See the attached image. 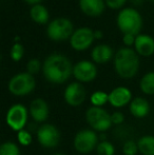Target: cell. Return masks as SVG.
Returning <instances> with one entry per match:
<instances>
[{
  "mask_svg": "<svg viewBox=\"0 0 154 155\" xmlns=\"http://www.w3.org/2000/svg\"><path fill=\"white\" fill-rule=\"evenodd\" d=\"M95 40L94 31L90 28H79L74 31L70 38L71 47L75 51H84L92 45Z\"/></svg>",
  "mask_w": 154,
  "mask_h": 155,
  "instance_id": "cell-10",
  "label": "cell"
},
{
  "mask_svg": "<svg viewBox=\"0 0 154 155\" xmlns=\"http://www.w3.org/2000/svg\"><path fill=\"white\" fill-rule=\"evenodd\" d=\"M28 109L23 104H14L8 109L6 113V124L16 132L23 130L28 123Z\"/></svg>",
  "mask_w": 154,
  "mask_h": 155,
  "instance_id": "cell-8",
  "label": "cell"
},
{
  "mask_svg": "<svg viewBox=\"0 0 154 155\" xmlns=\"http://www.w3.org/2000/svg\"><path fill=\"white\" fill-rule=\"evenodd\" d=\"M132 101V93L126 87H117L109 93V104L114 108H123Z\"/></svg>",
  "mask_w": 154,
  "mask_h": 155,
  "instance_id": "cell-13",
  "label": "cell"
},
{
  "mask_svg": "<svg viewBox=\"0 0 154 155\" xmlns=\"http://www.w3.org/2000/svg\"><path fill=\"white\" fill-rule=\"evenodd\" d=\"M53 155H64V154H62V153H56V154H53Z\"/></svg>",
  "mask_w": 154,
  "mask_h": 155,
  "instance_id": "cell-35",
  "label": "cell"
},
{
  "mask_svg": "<svg viewBox=\"0 0 154 155\" xmlns=\"http://www.w3.org/2000/svg\"><path fill=\"white\" fill-rule=\"evenodd\" d=\"M17 138H18L19 143L22 146H25V147L30 146L32 143V141H33V137H32L31 133L29 131L25 130V129L17 133Z\"/></svg>",
  "mask_w": 154,
  "mask_h": 155,
  "instance_id": "cell-26",
  "label": "cell"
},
{
  "mask_svg": "<svg viewBox=\"0 0 154 155\" xmlns=\"http://www.w3.org/2000/svg\"><path fill=\"white\" fill-rule=\"evenodd\" d=\"M0 155H20V151L15 143L5 141L0 147Z\"/></svg>",
  "mask_w": 154,
  "mask_h": 155,
  "instance_id": "cell-23",
  "label": "cell"
},
{
  "mask_svg": "<svg viewBox=\"0 0 154 155\" xmlns=\"http://www.w3.org/2000/svg\"><path fill=\"white\" fill-rule=\"evenodd\" d=\"M135 39H136V36L135 35H132V34H125L123 37V42L127 45L128 48L130 45H133L135 43Z\"/></svg>",
  "mask_w": 154,
  "mask_h": 155,
  "instance_id": "cell-31",
  "label": "cell"
},
{
  "mask_svg": "<svg viewBox=\"0 0 154 155\" xmlns=\"http://www.w3.org/2000/svg\"><path fill=\"white\" fill-rule=\"evenodd\" d=\"M131 1L133 2L134 4H140V3H142L143 0H131Z\"/></svg>",
  "mask_w": 154,
  "mask_h": 155,
  "instance_id": "cell-34",
  "label": "cell"
},
{
  "mask_svg": "<svg viewBox=\"0 0 154 155\" xmlns=\"http://www.w3.org/2000/svg\"><path fill=\"white\" fill-rule=\"evenodd\" d=\"M73 67L67 56L59 53L51 54L42 64L43 76L51 84H64L73 75Z\"/></svg>",
  "mask_w": 154,
  "mask_h": 155,
  "instance_id": "cell-1",
  "label": "cell"
},
{
  "mask_svg": "<svg viewBox=\"0 0 154 155\" xmlns=\"http://www.w3.org/2000/svg\"><path fill=\"white\" fill-rule=\"evenodd\" d=\"M94 37H95V39H100L101 37H103V32L99 31V30L94 31Z\"/></svg>",
  "mask_w": 154,
  "mask_h": 155,
  "instance_id": "cell-32",
  "label": "cell"
},
{
  "mask_svg": "<svg viewBox=\"0 0 154 155\" xmlns=\"http://www.w3.org/2000/svg\"><path fill=\"white\" fill-rule=\"evenodd\" d=\"M41 62L39 61L38 59H36V58H33V59H31L29 62H28L27 64V69H28V73H30L31 75H35V74H37L39 71L41 70Z\"/></svg>",
  "mask_w": 154,
  "mask_h": 155,
  "instance_id": "cell-28",
  "label": "cell"
},
{
  "mask_svg": "<svg viewBox=\"0 0 154 155\" xmlns=\"http://www.w3.org/2000/svg\"><path fill=\"white\" fill-rule=\"evenodd\" d=\"M151 1H154V0H151Z\"/></svg>",
  "mask_w": 154,
  "mask_h": 155,
  "instance_id": "cell-36",
  "label": "cell"
},
{
  "mask_svg": "<svg viewBox=\"0 0 154 155\" xmlns=\"http://www.w3.org/2000/svg\"><path fill=\"white\" fill-rule=\"evenodd\" d=\"M105 2H106V5L109 6L112 10H118L121 6L125 5L127 0H105Z\"/></svg>",
  "mask_w": 154,
  "mask_h": 155,
  "instance_id": "cell-29",
  "label": "cell"
},
{
  "mask_svg": "<svg viewBox=\"0 0 154 155\" xmlns=\"http://www.w3.org/2000/svg\"><path fill=\"white\" fill-rule=\"evenodd\" d=\"M87 92L80 82H72L66 88L64 93V101L71 107H79L86 100Z\"/></svg>",
  "mask_w": 154,
  "mask_h": 155,
  "instance_id": "cell-12",
  "label": "cell"
},
{
  "mask_svg": "<svg viewBox=\"0 0 154 155\" xmlns=\"http://www.w3.org/2000/svg\"><path fill=\"white\" fill-rule=\"evenodd\" d=\"M73 76L80 82H90L96 78L97 69L92 61L81 60L73 67Z\"/></svg>",
  "mask_w": 154,
  "mask_h": 155,
  "instance_id": "cell-11",
  "label": "cell"
},
{
  "mask_svg": "<svg viewBox=\"0 0 154 155\" xmlns=\"http://www.w3.org/2000/svg\"><path fill=\"white\" fill-rule=\"evenodd\" d=\"M117 27L123 32V34L139 35L143 28V18L138 11L132 8H123L117 16Z\"/></svg>",
  "mask_w": 154,
  "mask_h": 155,
  "instance_id": "cell-3",
  "label": "cell"
},
{
  "mask_svg": "<svg viewBox=\"0 0 154 155\" xmlns=\"http://www.w3.org/2000/svg\"><path fill=\"white\" fill-rule=\"evenodd\" d=\"M111 121L112 124H116V126H119L125 121V115L121 112H113L111 114Z\"/></svg>",
  "mask_w": 154,
  "mask_h": 155,
  "instance_id": "cell-30",
  "label": "cell"
},
{
  "mask_svg": "<svg viewBox=\"0 0 154 155\" xmlns=\"http://www.w3.org/2000/svg\"><path fill=\"white\" fill-rule=\"evenodd\" d=\"M98 136L95 131L84 129L76 133L73 140V146L75 150L81 154H88L97 148Z\"/></svg>",
  "mask_w": 154,
  "mask_h": 155,
  "instance_id": "cell-7",
  "label": "cell"
},
{
  "mask_svg": "<svg viewBox=\"0 0 154 155\" xmlns=\"http://www.w3.org/2000/svg\"><path fill=\"white\" fill-rule=\"evenodd\" d=\"M134 47L138 55L149 57L154 54V39L149 35L139 34L136 36Z\"/></svg>",
  "mask_w": 154,
  "mask_h": 155,
  "instance_id": "cell-15",
  "label": "cell"
},
{
  "mask_svg": "<svg viewBox=\"0 0 154 155\" xmlns=\"http://www.w3.org/2000/svg\"><path fill=\"white\" fill-rule=\"evenodd\" d=\"M139 88L146 95H153L154 94V72H149L145 74L140 79Z\"/></svg>",
  "mask_w": 154,
  "mask_h": 155,
  "instance_id": "cell-21",
  "label": "cell"
},
{
  "mask_svg": "<svg viewBox=\"0 0 154 155\" xmlns=\"http://www.w3.org/2000/svg\"><path fill=\"white\" fill-rule=\"evenodd\" d=\"M30 16H31L32 20L35 21L38 25H45L49 22V11L42 4H35L32 6L30 10Z\"/></svg>",
  "mask_w": 154,
  "mask_h": 155,
  "instance_id": "cell-19",
  "label": "cell"
},
{
  "mask_svg": "<svg viewBox=\"0 0 154 155\" xmlns=\"http://www.w3.org/2000/svg\"><path fill=\"white\" fill-rule=\"evenodd\" d=\"M37 140L43 148L52 149L59 143L60 133L54 124H43L37 130Z\"/></svg>",
  "mask_w": 154,
  "mask_h": 155,
  "instance_id": "cell-9",
  "label": "cell"
},
{
  "mask_svg": "<svg viewBox=\"0 0 154 155\" xmlns=\"http://www.w3.org/2000/svg\"><path fill=\"white\" fill-rule=\"evenodd\" d=\"M96 152L97 155H114L115 154V148L110 141L103 140L97 145Z\"/></svg>",
  "mask_w": 154,
  "mask_h": 155,
  "instance_id": "cell-24",
  "label": "cell"
},
{
  "mask_svg": "<svg viewBox=\"0 0 154 155\" xmlns=\"http://www.w3.org/2000/svg\"><path fill=\"white\" fill-rule=\"evenodd\" d=\"M81 12L89 17H98L105 11L106 2L103 0H79Z\"/></svg>",
  "mask_w": 154,
  "mask_h": 155,
  "instance_id": "cell-16",
  "label": "cell"
},
{
  "mask_svg": "<svg viewBox=\"0 0 154 155\" xmlns=\"http://www.w3.org/2000/svg\"><path fill=\"white\" fill-rule=\"evenodd\" d=\"M74 33V28L71 20L67 18H56L49 23L47 29V34L51 40L53 41H64Z\"/></svg>",
  "mask_w": 154,
  "mask_h": 155,
  "instance_id": "cell-6",
  "label": "cell"
},
{
  "mask_svg": "<svg viewBox=\"0 0 154 155\" xmlns=\"http://www.w3.org/2000/svg\"><path fill=\"white\" fill-rule=\"evenodd\" d=\"M138 152L137 143L134 140H127L123 146V153L125 155H136Z\"/></svg>",
  "mask_w": 154,
  "mask_h": 155,
  "instance_id": "cell-27",
  "label": "cell"
},
{
  "mask_svg": "<svg viewBox=\"0 0 154 155\" xmlns=\"http://www.w3.org/2000/svg\"><path fill=\"white\" fill-rule=\"evenodd\" d=\"M91 57L96 63H107L113 57V50L108 45H98L92 50Z\"/></svg>",
  "mask_w": 154,
  "mask_h": 155,
  "instance_id": "cell-18",
  "label": "cell"
},
{
  "mask_svg": "<svg viewBox=\"0 0 154 155\" xmlns=\"http://www.w3.org/2000/svg\"><path fill=\"white\" fill-rule=\"evenodd\" d=\"M25 1L29 4H33V5H35V4H40V2L42 1V0H25Z\"/></svg>",
  "mask_w": 154,
  "mask_h": 155,
  "instance_id": "cell-33",
  "label": "cell"
},
{
  "mask_svg": "<svg viewBox=\"0 0 154 155\" xmlns=\"http://www.w3.org/2000/svg\"><path fill=\"white\" fill-rule=\"evenodd\" d=\"M25 55V48L21 43L16 42L11 49V58L14 61H20Z\"/></svg>",
  "mask_w": 154,
  "mask_h": 155,
  "instance_id": "cell-25",
  "label": "cell"
},
{
  "mask_svg": "<svg viewBox=\"0 0 154 155\" xmlns=\"http://www.w3.org/2000/svg\"><path fill=\"white\" fill-rule=\"evenodd\" d=\"M36 87V81L30 73H19L13 76L8 82V91L15 96H25L32 93Z\"/></svg>",
  "mask_w": 154,
  "mask_h": 155,
  "instance_id": "cell-5",
  "label": "cell"
},
{
  "mask_svg": "<svg viewBox=\"0 0 154 155\" xmlns=\"http://www.w3.org/2000/svg\"><path fill=\"white\" fill-rule=\"evenodd\" d=\"M138 152L143 155H154V136L145 135L137 141Z\"/></svg>",
  "mask_w": 154,
  "mask_h": 155,
  "instance_id": "cell-20",
  "label": "cell"
},
{
  "mask_svg": "<svg viewBox=\"0 0 154 155\" xmlns=\"http://www.w3.org/2000/svg\"><path fill=\"white\" fill-rule=\"evenodd\" d=\"M114 69L117 75L125 79H130L137 74L139 69V59L135 50L121 48L114 56Z\"/></svg>",
  "mask_w": 154,
  "mask_h": 155,
  "instance_id": "cell-2",
  "label": "cell"
},
{
  "mask_svg": "<svg viewBox=\"0 0 154 155\" xmlns=\"http://www.w3.org/2000/svg\"><path fill=\"white\" fill-rule=\"evenodd\" d=\"M86 119L89 126L94 131L106 132L112 126L111 115L103 108L99 107H91L86 112Z\"/></svg>",
  "mask_w": 154,
  "mask_h": 155,
  "instance_id": "cell-4",
  "label": "cell"
},
{
  "mask_svg": "<svg viewBox=\"0 0 154 155\" xmlns=\"http://www.w3.org/2000/svg\"><path fill=\"white\" fill-rule=\"evenodd\" d=\"M90 100L92 102L93 107H99L101 108L107 102H109V94L103 91H96L91 95Z\"/></svg>",
  "mask_w": 154,
  "mask_h": 155,
  "instance_id": "cell-22",
  "label": "cell"
},
{
  "mask_svg": "<svg viewBox=\"0 0 154 155\" xmlns=\"http://www.w3.org/2000/svg\"><path fill=\"white\" fill-rule=\"evenodd\" d=\"M29 112L31 117L36 123H44L49 118V104L42 98H36L30 104Z\"/></svg>",
  "mask_w": 154,
  "mask_h": 155,
  "instance_id": "cell-14",
  "label": "cell"
},
{
  "mask_svg": "<svg viewBox=\"0 0 154 155\" xmlns=\"http://www.w3.org/2000/svg\"><path fill=\"white\" fill-rule=\"evenodd\" d=\"M129 110L134 117L143 118L146 117L150 112V104L148 100L145 99L144 97H136L130 102Z\"/></svg>",
  "mask_w": 154,
  "mask_h": 155,
  "instance_id": "cell-17",
  "label": "cell"
}]
</instances>
